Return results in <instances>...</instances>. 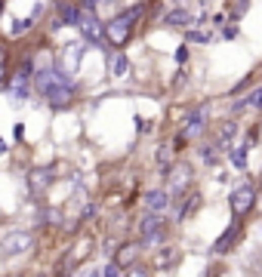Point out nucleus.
<instances>
[{
	"mask_svg": "<svg viewBox=\"0 0 262 277\" xmlns=\"http://www.w3.org/2000/svg\"><path fill=\"white\" fill-rule=\"evenodd\" d=\"M185 145H189V139H185L182 133H176V136H173V145H170V148H173V154H179V151H185Z\"/></svg>",
	"mask_w": 262,
	"mask_h": 277,
	"instance_id": "32",
	"label": "nucleus"
},
{
	"mask_svg": "<svg viewBox=\"0 0 262 277\" xmlns=\"http://www.w3.org/2000/svg\"><path fill=\"white\" fill-rule=\"evenodd\" d=\"M31 247H34L31 231H7V234H4V241H0V256H4V259L25 256Z\"/></svg>",
	"mask_w": 262,
	"mask_h": 277,
	"instance_id": "6",
	"label": "nucleus"
},
{
	"mask_svg": "<svg viewBox=\"0 0 262 277\" xmlns=\"http://www.w3.org/2000/svg\"><path fill=\"white\" fill-rule=\"evenodd\" d=\"M173 59H176V65H179V68H182V65H189V62H192V47H189V44H185V41H182V44L176 47V53H173Z\"/></svg>",
	"mask_w": 262,
	"mask_h": 277,
	"instance_id": "26",
	"label": "nucleus"
},
{
	"mask_svg": "<svg viewBox=\"0 0 262 277\" xmlns=\"http://www.w3.org/2000/svg\"><path fill=\"white\" fill-rule=\"evenodd\" d=\"M62 28H65V22H62V19H59V16L53 13V19H50V25H47V31H53V34H56V31H62Z\"/></svg>",
	"mask_w": 262,
	"mask_h": 277,
	"instance_id": "37",
	"label": "nucleus"
},
{
	"mask_svg": "<svg viewBox=\"0 0 262 277\" xmlns=\"http://www.w3.org/2000/svg\"><path fill=\"white\" fill-rule=\"evenodd\" d=\"M102 7H115V13H118V10H121V0H99V10H102Z\"/></svg>",
	"mask_w": 262,
	"mask_h": 277,
	"instance_id": "40",
	"label": "nucleus"
},
{
	"mask_svg": "<svg viewBox=\"0 0 262 277\" xmlns=\"http://www.w3.org/2000/svg\"><path fill=\"white\" fill-rule=\"evenodd\" d=\"M34 277H53V274H50V271H37Z\"/></svg>",
	"mask_w": 262,
	"mask_h": 277,
	"instance_id": "42",
	"label": "nucleus"
},
{
	"mask_svg": "<svg viewBox=\"0 0 262 277\" xmlns=\"http://www.w3.org/2000/svg\"><path fill=\"white\" fill-rule=\"evenodd\" d=\"M96 213H99V204H96V201H90V204H84V210H81V219H78V222L96 219Z\"/></svg>",
	"mask_w": 262,
	"mask_h": 277,
	"instance_id": "31",
	"label": "nucleus"
},
{
	"mask_svg": "<svg viewBox=\"0 0 262 277\" xmlns=\"http://www.w3.org/2000/svg\"><path fill=\"white\" fill-rule=\"evenodd\" d=\"M222 154H226V148H222L216 139L213 142H204V145H198V157L207 164V167H216L219 161H222Z\"/></svg>",
	"mask_w": 262,
	"mask_h": 277,
	"instance_id": "17",
	"label": "nucleus"
},
{
	"mask_svg": "<svg viewBox=\"0 0 262 277\" xmlns=\"http://www.w3.org/2000/svg\"><path fill=\"white\" fill-rule=\"evenodd\" d=\"M142 207H145V213L167 216V213H170V207H173V197H170V191H167V188H148V191H145V197H142Z\"/></svg>",
	"mask_w": 262,
	"mask_h": 277,
	"instance_id": "8",
	"label": "nucleus"
},
{
	"mask_svg": "<svg viewBox=\"0 0 262 277\" xmlns=\"http://www.w3.org/2000/svg\"><path fill=\"white\" fill-rule=\"evenodd\" d=\"M87 277H102V271H87Z\"/></svg>",
	"mask_w": 262,
	"mask_h": 277,
	"instance_id": "43",
	"label": "nucleus"
},
{
	"mask_svg": "<svg viewBox=\"0 0 262 277\" xmlns=\"http://www.w3.org/2000/svg\"><path fill=\"white\" fill-rule=\"evenodd\" d=\"M81 4V10H87V13H99V0H78Z\"/></svg>",
	"mask_w": 262,
	"mask_h": 277,
	"instance_id": "36",
	"label": "nucleus"
},
{
	"mask_svg": "<svg viewBox=\"0 0 262 277\" xmlns=\"http://www.w3.org/2000/svg\"><path fill=\"white\" fill-rule=\"evenodd\" d=\"M102 277H127V271H124V268H121L115 259H111V262L102 268Z\"/></svg>",
	"mask_w": 262,
	"mask_h": 277,
	"instance_id": "29",
	"label": "nucleus"
},
{
	"mask_svg": "<svg viewBox=\"0 0 262 277\" xmlns=\"http://www.w3.org/2000/svg\"><path fill=\"white\" fill-rule=\"evenodd\" d=\"M161 25L170 28V31H189V28L198 25V13H192L189 7H170L161 16Z\"/></svg>",
	"mask_w": 262,
	"mask_h": 277,
	"instance_id": "7",
	"label": "nucleus"
},
{
	"mask_svg": "<svg viewBox=\"0 0 262 277\" xmlns=\"http://www.w3.org/2000/svg\"><path fill=\"white\" fill-rule=\"evenodd\" d=\"M250 4H253V0H229V7H226L229 22H232V25H238V22L250 13Z\"/></svg>",
	"mask_w": 262,
	"mask_h": 277,
	"instance_id": "21",
	"label": "nucleus"
},
{
	"mask_svg": "<svg viewBox=\"0 0 262 277\" xmlns=\"http://www.w3.org/2000/svg\"><path fill=\"white\" fill-rule=\"evenodd\" d=\"M34 31V19L31 16H22V19H13L10 22V37H16V41H19V37H25V34H31Z\"/></svg>",
	"mask_w": 262,
	"mask_h": 277,
	"instance_id": "23",
	"label": "nucleus"
},
{
	"mask_svg": "<svg viewBox=\"0 0 262 277\" xmlns=\"http://www.w3.org/2000/svg\"><path fill=\"white\" fill-rule=\"evenodd\" d=\"M133 124H136V133H139V136L152 133V127H155V121H152V117H142V114H136V117H133Z\"/></svg>",
	"mask_w": 262,
	"mask_h": 277,
	"instance_id": "27",
	"label": "nucleus"
},
{
	"mask_svg": "<svg viewBox=\"0 0 262 277\" xmlns=\"http://www.w3.org/2000/svg\"><path fill=\"white\" fill-rule=\"evenodd\" d=\"M182 34H185V44H189V47H192V44H213V41H216V34H210V31H204V28H198V25L189 28V31H182Z\"/></svg>",
	"mask_w": 262,
	"mask_h": 277,
	"instance_id": "22",
	"label": "nucleus"
},
{
	"mask_svg": "<svg viewBox=\"0 0 262 277\" xmlns=\"http://www.w3.org/2000/svg\"><path fill=\"white\" fill-rule=\"evenodd\" d=\"M105 62H108V77H115V81H124V77L133 71V62L124 50H108Z\"/></svg>",
	"mask_w": 262,
	"mask_h": 277,
	"instance_id": "11",
	"label": "nucleus"
},
{
	"mask_svg": "<svg viewBox=\"0 0 262 277\" xmlns=\"http://www.w3.org/2000/svg\"><path fill=\"white\" fill-rule=\"evenodd\" d=\"M222 25H229V13H226V10H219V13L210 16V28H213V31H219Z\"/></svg>",
	"mask_w": 262,
	"mask_h": 277,
	"instance_id": "30",
	"label": "nucleus"
},
{
	"mask_svg": "<svg viewBox=\"0 0 262 277\" xmlns=\"http://www.w3.org/2000/svg\"><path fill=\"white\" fill-rule=\"evenodd\" d=\"M219 37H222V41H238V37H241V28L229 22V25H222V28H219Z\"/></svg>",
	"mask_w": 262,
	"mask_h": 277,
	"instance_id": "28",
	"label": "nucleus"
},
{
	"mask_svg": "<svg viewBox=\"0 0 262 277\" xmlns=\"http://www.w3.org/2000/svg\"><path fill=\"white\" fill-rule=\"evenodd\" d=\"M241 231H244V219H232V225L222 231L216 241H213V253L216 256H226V253H232L235 250V244H238V237H241Z\"/></svg>",
	"mask_w": 262,
	"mask_h": 277,
	"instance_id": "9",
	"label": "nucleus"
},
{
	"mask_svg": "<svg viewBox=\"0 0 262 277\" xmlns=\"http://www.w3.org/2000/svg\"><path fill=\"white\" fill-rule=\"evenodd\" d=\"M250 142H241V145H232L229 151H226V157H229V164H232V170H238V173H247V164H250Z\"/></svg>",
	"mask_w": 262,
	"mask_h": 277,
	"instance_id": "15",
	"label": "nucleus"
},
{
	"mask_svg": "<svg viewBox=\"0 0 262 277\" xmlns=\"http://www.w3.org/2000/svg\"><path fill=\"white\" fill-rule=\"evenodd\" d=\"M210 124H213V102H198V105H192L189 111H185L179 133L189 142H198L201 136L210 133Z\"/></svg>",
	"mask_w": 262,
	"mask_h": 277,
	"instance_id": "2",
	"label": "nucleus"
},
{
	"mask_svg": "<svg viewBox=\"0 0 262 277\" xmlns=\"http://www.w3.org/2000/svg\"><path fill=\"white\" fill-rule=\"evenodd\" d=\"M148 13V0H139V4H130V7H121L118 13H111L102 25V34H105V41L111 50H124L130 41H133V34H136V25L145 19Z\"/></svg>",
	"mask_w": 262,
	"mask_h": 277,
	"instance_id": "1",
	"label": "nucleus"
},
{
	"mask_svg": "<svg viewBox=\"0 0 262 277\" xmlns=\"http://www.w3.org/2000/svg\"><path fill=\"white\" fill-rule=\"evenodd\" d=\"M13 139H16V142L25 139V124H13Z\"/></svg>",
	"mask_w": 262,
	"mask_h": 277,
	"instance_id": "38",
	"label": "nucleus"
},
{
	"mask_svg": "<svg viewBox=\"0 0 262 277\" xmlns=\"http://www.w3.org/2000/svg\"><path fill=\"white\" fill-rule=\"evenodd\" d=\"M139 253H142V244H139V241L121 244V247H118V253H115V262H118L124 271H130L133 265H139Z\"/></svg>",
	"mask_w": 262,
	"mask_h": 277,
	"instance_id": "13",
	"label": "nucleus"
},
{
	"mask_svg": "<svg viewBox=\"0 0 262 277\" xmlns=\"http://www.w3.org/2000/svg\"><path fill=\"white\" fill-rule=\"evenodd\" d=\"M192 182H195V170H192L189 164H182V161H173V167H170V176H167L164 188L170 191L173 201H179L182 194H189Z\"/></svg>",
	"mask_w": 262,
	"mask_h": 277,
	"instance_id": "4",
	"label": "nucleus"
},
{
	"mask_svg": "<svg viewBox=\"0 0 262 277\" xmlns=\"http://www.w3.org/2000/svg\"><path fill=\"white\" fill-rule=\"evenodd\" d=\"M4 10H7V0H0V16H4Z\"/></svg>",
	"mask_w": 262,
	"mask_h": 277,
	"instance_id": "44",
	"label": "nucleus"
},
{
	"mask_svg": "<svg viewBox=\"0 0 262 277\" xmlns=\"http://www.w3.org/2000/svg\"><path fill=\"white\" fill-rule=\"evenodd\" d=\"M84 53H87V44H84V41H74V44L62 47V50L56 53V59H59V65H65L71 74H78V71H81V62H84Z\"/></svg>",
	"mask_w": 262,
	"mask_h": 277,
	"instance_id": "10",
	"label": "nucleus"
},
{
	"mask_svg": "<svg viewBox=\"0 0 262 277\" xmlns=\"http://www.w3.org/2000/svg\"><path fill=\"white\" fill-rule=\"evenodd\" d=\"M176 259H179V253H176L173 247H164V250H158V268H170Z\"/></svg>",
	"mask_w": 262,
	"mask_h": 277,
	"instance_id": "25",
	"label": "nucleus"
},
{
	"mask_svg": "<svg viewBox=\"0 0 262 277\" xmlns=\"http://www.w3.org/2000/svg\"><path fill=\"white\" fill-rule=\"evenodd\" d=\"M142 250H161V244H167V228H161V231H155V234H148V237H142Z\"/></svg>",
	"mask_w": 262,
	"mask_h": 277,
	"instance_id": "24",
	"label": "nucleus"
},
{
	"mask_svg": "<svg viewBox=\"0 0 262 277\" xmlns=\"http://www.w3.org/2000/svg\"><path fill=\"white\" fill-rule=\"evenodd\" d=\"M56 179V173L50 170V167H37V170H31L28 173V182H31V191H44V188H50V182Z\"/></svg>",
	"mask_w": 262,
	"mask_h": 277,
	"instance_id": "20",
	"label": "nucleus"
},
{
	"mask_svg": "<svg viewBox=\"0 0 262 277\" xmlns=\"http://www.w3.org/2000/svg\"><path fill=\"white\" fill-rule=\"evenodd\" d=\"M127 277H148V274H145V268H139V265H133V268L127 271Z\"/></svg>",
	"mask_w": 262,
	"mask_h": 277,
	"instance_id": "39",
	"label": "nucleus"
},
{
	"mask_svg": "<svg viewBox=\"0 0 262 277\" xmlns=\"http://www.w3.org/2000/svg\"><path fill=\"white\" fill-rule=\"evenodd\" d=\"M250 84H253V74H247V77H244V81H241V84H238V87L232 90V96H238V93H244V90H250Z\"/></svg>",
	"mask_w": 262,
	"mask_h": 277,
	"instance_id": "35",
	"label": "nucleus"
},
{
	"mask_svg": "<svg viewBox=\"0 0 262 277\" xmlns=\"http://www.w3.org/2000/svg\"><path fill=\"white\" fill-rule=\"evenodd\" d=\"M185 84H189V71H185V65L176 71V81H173V87L179 90V87H185Z\"/></svg>",
	"mask_w": 262,
	"mask_h": 277,
	"instance_id": "33",
	"label": "nucleus"
},
{
	"mask_svg": "<svg viewBox=\"0 0 262 277\" xmlns=\"http://www.w3.org/2000/svg\"><path fill=\"white\" fill-rule=\"evenodd\" d=\"M7 96H10V102L13 105H25L31 96H34V84L31 81H7Z\"/></svg>",
	"mask_w": 262,
	"mask_h": 277,
	"instance_id": "14",
	"label": "nucleus"
},
{
	"mask_svg": "<svg viewBox=\"0 0 262 277\" xmlns=\"http://www.w3.org/2000/svg\"><path fill=\"white\" fill-rule=\"evenodd\" d=\"M238 130H241V124L235 121V117H229V121H222V127L216 130V136H213V139L229 151V148L235 145V139H238Z\"/></svg>",
	"mask_w": 262,
	"mask_h": 277,
	"instance_id": "16",
	"label": "nucleus"
},
{
	"mask_svg": "<svg viewBox=\"0 0 262 277\" xmlns=\"http://www.w3.org/2000/svg\"><path fill=\"white\" fill-rule=\"evenodd\" d=\"M7 151H10V148H7V142H4V139H0V154H7Z\"/></svg>",
	"mask_w": 262,
	"mask_h": 277,
	"instance_id": "41",
	"label": "nucleus"
},
{
	"mask_svg": "<svg viewBox=\"0 0 262 277\" xmlns=\"http://www.w3.org/2000/svg\"><path fill=\"white\" fill-rule=\"evenodd\" d=\"M53 13L65 22V28H78L81 25V16H84V10H81L78 0H53Z\"/></svg>",
	"mask_w": 262,
	"mask_h": 277,
	"instance_id": "12",
	"label": "nucleus"
},
{
	"mask_svg": "<svg viewBox=\"0 0 262 277\" xmlns=\"http://www.w3.org/2000/svg\"><path fill=\"white\" fill-rule=\"evenodd\" d=\"M44 13H47V4H44V0H34V10H31V19L37 22V19H41Z\"/></svg>",
	"mask_w": 262,
	"mask_h": 277,
	"instance_id": "34",
	"label": "nucleus"
},
{
	"mask_svg": "<svg viewBox=\"0 0 262 277\" xmlns=\"http://www.w3.org/2000/svg\"><path fill=\"white\" fill-rule=\"evenodd\" d=\"M259 204V188L253 182H241L229 191V207H232V216L235 219H247Z\"/></svg>",
	"mask_w": 262,
	"mask_h": 277,
	"instance_id": "3",
	"label": "nucleus"
},
{
	"mask_svg": "<svg viewBox=\"0 0 262 277\" xmlns=\"http://www.w3.org/2000/svg\"><path fill=\"white\" fill-rule=\"evenodd\" d=\"M201 207V194L198 191H192V194H182L179 197V210H176V222H185V219H189L195 210Z\"/></svg>",
	"mask_w": 262,
	"mask_h": 277,
	"instance_id": "19",
	"label": "nucleus"
},
{
	"mask_svg": "<svg viewBox=\"0 0 262 277\" xmlns=\"http://www.w3.org/2000/svg\"><path fill=\"white\" fill-rule=\"evenodd\" d=\"M78 90H81V84H56V87H50L41 99H44V105H47L50 111H65V108L74 105Z\"/></svg>",
	"mask_w": 262,
	"mask_h": 277,
	"instance_id": "5",
	"label": "nucleus"
},
{
	"mask_svg": "<svg viewBox=\"0 0 262 277\" xmlns=\"http://www.w3.org/2000/svg\"><path fill=\"white\" fill-rule=\"evenodd\" d=\"M161 228H167V216L145 213V216L139 219V241H142V237H148V234H155V231H161Z\"/></svg>",
	"mask_w": 262,
	"mask_h": 277,
	"instance_id": "18",
	"label": "nucleus"
}]
</instances>
